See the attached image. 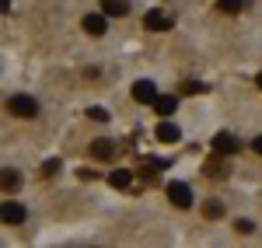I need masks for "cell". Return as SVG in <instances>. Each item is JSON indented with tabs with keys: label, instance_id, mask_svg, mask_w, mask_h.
<instances>
[{
	"label": "cell",
	"instance_id": "obj_23",
	"mask_svg": "<svg viewBox=\"0 0 262 248\" xmlns=\"http://www.w3.org/2000/svg\"><path fill=\"white\" fill-rule=\"evenodd\" d=\"M255 84H259V91H262V74H259V77H255Z\"/></svg>",
	"mask_w": 262,
	"mask_h": 248
},
{
	"label": "cell",
	"instance_id": "obj_9",
	"mask_svg": "<svg viewBox=\"0 0 262 248\" xmlns=\"http://www.w3.org/2000/svg\"><path fill=\"white\" fill-rule=\"evenodd\" d=\"M116 150H119V147L112 144V140H95V144H91V154H95L98 161H112Z\"/></svg>",
	"mask_w": 262,
	"mask_h": 248
},
{
	"label": "cell",
	"instance_id": "obj_20",
	"mask_svg": "<svg viewBox=\"0 0 262 248\" xmlns=\"http://www.w3.org/2000/svg\"><path fill=\"white\" fill-rule=\"evenodd\" d=\"M234 231H238V234H252V231H255V228H252L248 220H238V224H234Z\"/></svg>",
	"mask_w": 262,
	"mask_h": 248
},
{
	"label": "cell",
	"instance_id": "obj_2",
	"mask_svg": "<svg viewBox=\"0 0 262 248\" xmlns=\"http://www.w3.org/2000/svg\"><path fill=\"white\" fill-rule=\"evenodd\" d=\"M168 203H175L179 210H189L192 207V189L185 186V182H168Z\"/></svg>",
	"mask_w": 262,
	"mask_h": 248
},
{
	"label": "cell",
	"instance_id": "obj_19",
	"mask_svg": "<svg viewBox=\"0 0 262 248\" xmlns=\"http://www.w3.org/2000/svg\"><path fill=\"white\" fill-rule=\"evenodd\" d=\"M182 91H185V95H203V91H206V84H200V81H189V84H182Z\"/></svg>",
	"mask_w": 262,
	"mask_h": 248
},
{
	"label": "cell",
	"instance_id": "obj_12",
	"mask_svg": "<svg viewBox=\"0 0 262 248\" xmlns=\"http://www.w3.org/2000/svg\"><path fill=\"white\" fill-rule=\"evenodd\" d=\"M101 11H105V14L122 18V14H129V4H126V0H101Z\"/></svg>",
	"mask_w": 262,
	"mask_h": 248
},
{
	"label": "cell",
	"instance_id": "obj_6",
	"mask_svg": "<svg viewBox=\"0 0 262 248\" xmlns=\"http://www.w3.org/2000/svg\"><path fill=\"white\" fill-rule=\"evenodd\" d=\"M143 25H147L150 32H168V28H171V18H168L164 11H147V18H143Z\"/></svg>",
	"mask_w": 262,
	"mask_h": 248
},
{
	"label": "cell",
	"instance_id": "obj_14",
	"mask_svg": "<svg viewBox=\"0 0 262 248\" xmlns=\"http://www.w3.org/2000/svg\"><path fill=\"white\" fill-rule=\"evenodd\" d=\"M203 213H206L210 220H221V217H224V207H221V199H206V207H203Z\"/></svg>",
	"mask_w": 262,
	"mask_h": 248
},
{
	"label": "cell",
	"instance_id": "obj_11",
	"mask_svg": "<svg viewBox=\"0 0 262 248\" xmlns=\"http://www.w3.org/2000/svg\"><path fill=\"white\" fill-rule=\"evenodd\" d=\"M21 182H25V178H21V175L14 171V168H4V171H0V189L14 192V189H21Z\"/></svg>",
	"mask_w": 262,
	"mask_h": 248
},
{
	"label": "cell",
	"instance_id": "obj_15",
	"mask_svg": "<svg viewBox=\"0 0 262 248\" xmlns=\"http://www.w3.org/2000/svg\"><path fill=\"white\" fill-rule=\"evenodd\" d=\"M206 175H210V178H227V168H224L221 161H210V165H206Z\"/></svg>",
	"mask_w": 262,
	"mask_h": 248
},
{
	"label": "cell",
	"instance_id": "obj_21",
	"mask_svg": "<svg viewBox=\"0 0 262 248\" xmlns=\"http://www.w3.org/2000/svg\"><path fill=\"white\" fill-rule=\"evenodd\" d=\"M252 147H255V154H262V137H255V140H252Z\"/></svg>",
	"mask_w": 262,
	"mask_h": 248
},
{
	"label": "cell",
	"instance_id": "obj_17",
	"mask_svg": "<svg viewBox=\"0 0 262 248\" xmlns=\"http://www.w3.org/2000/svg\"><path fill=\"white\" fill-rule=\"evenodd\" d=\"M88 119H95V123H108V112L95 105V108H88Z\"/></svg>",
	"mask_w": 262,
	"mask_h": 248
},
{
	"label": "cell",
	"instance_id": "obj_5",
	"mask_svg": "<svg viewBox=\"0 0 262 248\" xmlns=\"http://www.w3.org/2000/svg\"><path fill=\"white\" fill-rule=\"evenodd\" d=\"M154 98H158V87H154L150 81H137V84H133V102L154 105Z\"/></svg>",
	"mask_w": 262,
	"mask_h": 248
},
{
	"label": "cell",
	"instance_id": "obj_4",
	"mask_svg": "<svg viewBox=\"0 0 262 248\" xmlns=\"http://www.w3.org/2000/svg\"><path fill=\"white\" fill-rule=\"evenodd\" d=\"M242 150V144L231 137V133H217L213 137V154H221V157H231V154H238Z\"/></svg>",
	"mask_w": 262,
	"mask_h": 248
},
{
	"label": "cell",
	"instance_id": "obj_8",
	"mask_svg": "<svg viewBox=\"0 0 262 248\" xmlns=\"http://www.w3.org/2000/svg\"><path fill=\"white\" fill-rule=\"evenodd\" d=\"M105 28H108L105 14H84V32L88 35H105Z\"/></svg>",
	"mask_w": 262,
	"mask_h": 248
},
{
	"label": "cell",
	"instance_id": "obj_7",
	"mask_svg": "<svg viewBox=\"0 0 262 248\" xmlns=\"http://www.w3.org/2000/svg\"><path fill=\"white\" fill-rule=\"evenodd\" d=\"M175 108H179V98H175V95H158V98H154V112H158L161 119H168Z\"/></svg>",
	"mask_w": 262,
	"mask_h": 248
},
{
	"label": "cell",
	"instance_id": "obj_13",
	"mask_svg": "<svg viewBox=\"0 0 262 248\" xmlns=\"http://www.w3.org/2000/svg\"><path fill=\"white\" fill-rule=\"evenodd\" d=\"M129 175H133V171H126V168H116V171L108 175V182H112L116 189H129V182H133Z\"/></svg>",
	"mask_w": 262,
	"mask_h": 248
},
{
	"label": "cell",
	"instance_id": "obj_1",
	"mask_svg": "<svg viewBox=\"0 0 262 248\" xmlns=\"http://www.w3.org/2000/svg\"><path fill=\"white\" fill-rule=\"evenodd\" d=\"M7 112L18 116V119H35V116H39V102L28 98V95H11V98H7Z\"/></svg>",
	"mask_w": 262,
	"mask_h": 248
},
{
	"label": "cell",
	"instance_id": "obj_18",
	"mask_svg": "<svg viewBox=\"0 0 262 248\" xmlns=\"http://www.w3.org/2000/svg\"><path fill=\"white\" fill-rule=\"evenodd\" d=\"M56 171H60V161H56V157H49V161L42 165V175H46V178H53Z\"/></svg>",
	"mask_w": 262,
	"mask_h": 248
},
{
	"label": "cell",
	"instance_id": "obj_16",
	"mask_svg": "<svg viewBox=\"0 0 262 248\" xmlns=\"http://www.w3.org/2000/svg\"><path fill=\"white\" fill-rule=\"evenodd\" d=\"M217 7H221V11H227V14H238V11H242V0H221Z\"/></svg>",
	"mask_w": 262,
	"mask_h": 248
},
{
	"label": "cell",
	"instance_id": "obj_22",
	"mask_svg": "<svg viewBox=\"0 0 262 248\" xmlns=\"http://www.w3.org/2000/svg\"><path fill=\"white\" fill-rule=\"evenodd\" d=\"M0 11H11V0H0Z\"/></svg>",
	"mask_w": 262,
	"mask_h": 248
},
{
	"label": "cell",
	"instance_id": "obj_10",
	"mask_svg": "<svg viewBox=\"0 0 262 248\" xmlns=\"http://www.w3.org/2000/svg\"><path fill=\"white\" fill-rule=\"evenodd\" d=\"M154 133H158V140H161V144H175V140L182 137V133H179V126H175V123H168V119H164V123H158V129H154Z\"/></svg>",
	"mask_w": 262,
	"mask_h": 248
},
{
	"label": "cell",
	"instance_id": "obj_3",
	"mask_svg": "<svg viewBox=\"0 0 262 248\" xmlns=\"http://www.w3.org/2000/svg\"><path fill=\"white\" fill-rule=\"evenodd\" d=\"M25 217H28L25 203H14V199L0 203V220H4V224H25Z\"/></svg>",
	"mask_w": 262,
	"mask_h": 248
}]
</instances>
